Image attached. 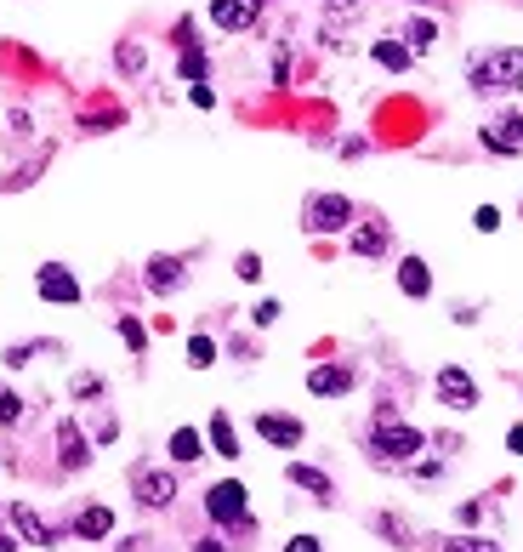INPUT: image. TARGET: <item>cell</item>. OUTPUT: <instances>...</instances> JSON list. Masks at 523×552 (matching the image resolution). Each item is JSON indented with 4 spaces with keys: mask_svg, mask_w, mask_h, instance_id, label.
<instances>
[{
    "mask_svg": "<svg viewBox=\"0 0 523 552\" xmlns=\"http://www.w3.org/2000/svg\"><path fill=\"white\" fill-rule=\"evenodd\" d=\"M256 433L273 444V450H296L302 444V422L296 416H273V410H262L256 416Z\"/></svg>",
    "mask_w": 523,
    "mask_h": 552,
    "instance_id": "cell-11",
    "label": "cell"
},
{
    "mask_svg": "<svg viewBox=\"0 0 523 552\" xmlns=\"http://www.w3.org/2000/svg\"><path fill=\"white\" fill-rule=\"evenodd\" d=\"M262 18V0H211V23L228 29V35H239V29H251Z\"/></svg>",
    "mask_w": 523,
    "mask_h": 552,
    "instance_id": "cell-9",
    "label": "cell"
},
{
    "mask_svg": "<svg viewBox=\"0 0 523 552\" xmlns=\"http://www.w3.org/2000/svg\"><path fill=\"white\" fill-rule=\"evenodd\" d=\"M387 245H393L387 222H364V228H353V251H359V256H381Z\"/></svg>",
    "mask_w": 523,
    "mask_h": 552,
    "instance_id": "cell-18",
    "label": "cell"
},
{
    "mask_svg": "<svg viewBox=\"0 0 523 552\" xmlns=\"http://www.w3.org/2000/svg\"><path fill=\"white\" fill-rule=\"evenodd\" d=\"M518 74H523V52H512V46H501V52H484V57H472L467 80H472V91L495 97V91H512V86H518Z\"/></svg>",
    "mask_w": 523,
    "mask_h": 552,
    "instance_id": "cell-1",
    "label": "cell"
},
{
    "mask_svg": "<svg viewBox=\"0 0 523 552\" xmlns=\"http://www.w3.org/2000/svg\"><path fill=\"white\" fill-rule=\"evenodd\" d=\"M177 46H182V57H177V69H182V80H188V86H194V80H205V69H211V63H205V52H199V46L188 40V23H182V29H177Z\"/></svg>",
    "mask_w": 523,
    "mask_h": 552,
    "instance_id": "cell-16",
    "label": "cell"
},
{
    "mask_svg": "<svg viewBox=\"0 0 523 552\" xmlns=\"http://www.w3.org/2000/svg\"><path fill=\"white\" fill-rule=\"evenodd\" d=\"M171 496H177L171 473H137V501L143 507H171Z\"/></svg>",
    "mask_w": 523,
    "mask_h": 552,
    "instance_id": "cell-12",
    "label": "cell"
},
{
    "mask_svg": "<svg viewBox=\"0 0 523 552\" xmlns=\"http://www.w3.org/2000/svg\"><path fill=\"white\" fill-rule=\"evenodd\" d=\"M97 393H103L97 376H74V398H97Z\"/></svg>",
    "mask_w": 523,
    "mask_h": 552,
    "instance_id": "cell-33",
    "label": "cell"
},
{
    "mask_svg": "<svg viewBox=\"0 0 523 552\" xmlns=\"http://www.w3.org/2000/svg\"><path fill=\"white\" fill-rule=\"evenodd\" d=\"M353 364H313L307 371V393L313 398H342V393H353Z\"/></svg>",
    "mask_w": 523,
    "mask_h": 552,
    "instance_id": "cell-7",
    "label": "cell"
},
{
    "mask_svg": "<svg viewBox=\"0 0 523 552\" xmlns=\"http://www.w3.org/2000/svg\"><path fill=\"white\" fill-rule=\"evenodd\" d=\"M12 524H18V535H23V541H35V547H52V524H46V518H40L35 507H23V501H18V507H12Z\"/></svg>",
    "mask_w": 523,
    "mask_h": 552,
    "instance_id": "cell-15",
    "label": "cell"
},
{
    "mask_svg": "<svg viewBox=\"0 0 523 552\" xmlns=\"http://www.w3.org/2000/svg\"><path fill=\"white\" fill-rule=\"evenodd\" d=\"M421 427H410V422H398L393 410H381L376 427H370V450L381 456V462H415V450H421Z\"/></svg>",
    "mask_w": 523,
    "mask_h": 552,
    "instance_id": "cell-2",
    "label": "cell"
},
{
    "mask_svg": "<svg viewBox=\"0 0 523 552\" xmlns=\"http://www.w3.org/2000/svg\"><path fill=\"white\" fill-rule=\"evenodd\" d=\"M120 69H126V74L143 69V46H120Z\"/></svg>",
    "mask_w": 523,
    "mask_h": 552,
    "instance_id": "cell-31",
    "label": "cell"
},
{
    "mask_svg": "<svg viewBox=\"0 0 523 552\" xmlns=\"http://www.w3.org/2000/svg\"><path fill=\"white\" fill-rule=\"evenodd\" d=\"M285 552H325V547H319L313 535H290V541H285Z\"/></svg>",
    "mask_w": 523,
    "mask_h": 552,
    "instance_id": "cell-34",
    "label": "cell"
},
{
    "mask_svg": "<svg viewBox=\"0 0 523 552\" xmlns=\"http://www.w3.org/2000/svg\"><path fill=\"white\" fill-rule=\"evenodd\" d=\"M398 290H404V297H433V268L421 263V256H404V263H398Z\"/></svg>",
    "mask_w": 523,
    "mask_h": 552,
    "instance_id": "cell-13",
    "label": "cell"
},
{
    "mask_svg": "<svg viewBox=\"0 0 523 552\" xmlns=\"http://www.w3.org/2000/svg\"><path fill=\"white\" fill-rule=\"evenodd\" d=\"M114 330H120V342H126V347H131V354H143V347H148V330H143V325H137V319H131V314H126V319H120V325H114Z\"/></svg>",
    "mask_w": 523,
    "mask_h": 552,
    "instance_id": "cell-25",
    "label": "cell"
},
{
    "mask_svg": "<svg viewBox=\"0 0 523 552\" xmlns=\"http://www.w3.org/2000/svg\"><path fill=\"white\" fill-rule=\"evenodd\" d=\"M415 6H438V0H415Z\"/></svg>",
    "mask_w": 523,
    "mask_h": 552,
    "instance_id": "cell-38",
    "label": "cell"
},
{
    "mask_svg": "<svg viewBox=\"0 0 523 552\" xmlns=\"http://www.w3.org/2000/svg\"><path fill=\"white\" fill-rule=\"evenodd\" d=\"M472 228H478V234H495V228H501V211H495V205H478V217H472Z\"/></svg>",
    "mask_w": 523,
    "mask_h": 552,
    "instance_id": "cell-30",
    "label": "cell"
},
{
    "mask_svg": "<svg viewBox=\"0 0 523 552\" xmlns=\"http://www.w3.org/2000/svg\"><path fill=\"white\" fill-rule=\"evenodd\" d=\"M518 86H523V74H518Z\"/></svg>",
    "mask_w": 523,
    "mask_h": 552,
    "instance_id": "cell-39",
    "label": "cell"
},
{
    "mask_svg": "<svg viewBox=\"0 0 523 552\" xmlns=\"http://www.w3.org/2000/svg\"><path fill=\"white\" fill-rule=\"evenodd\" d=\"M484 148L489 155H518L523 148V114H501L484 126Z\"/></svg>",
    "mask_w": 523,
    "mask_h": 552,
    "instance_id": "cell-10",
    "label": "cell"
},
{
    "mask_svg": "<svg viewBox=\"0 0 523 552\" xmlns=\"http://www.w3.org/2000/svg\"><path fill=\"white\" fill-rule=\"evenodd\" d=\"M302 228L307 234H342V228H353V199L347 194H313L302 205Z\"/></svg>",
    "mask_w": 523,
    "mask_h": 552,
    "instance_id": "cell-3",
    "label": "cell"
},
{
    "mask_svg": "<svg viewBox=\"0 0 523 552\" xmlns=\"http://www.w3.org/2000/svg\"><path fill=\"white\" fill-rule=\"evenodd\" d=\"M444 552H501L495 541H478V535H455V541H444Z\"/></svg>",
    "mask_w": 523,
    "mask_h": 552,
    "instance_id": "cell-27",
    "label": "cell"
},
{
    "mask_svg": "<svg viewBox=\"0 0 523 552\" xmlns=\"http://www.w3.org/2000/svg\"><path fill=\"white\" fill-rule=\"evenodd\" d=\"M506 450H512V456H523V427H506Z\"/></svg>",
    "mask_w": 523,
    "mask_h": 552,
    "instance_id": "cell-35",
    "label": "cell"
},
{
    "mask_svg": "<svg viewBox=\"0 0 523 552\" xmlns=\"http://www.w3.org/2000/svg\"><path fill=\"white\" fill-rule=\"evenodd\" d=\"M35 290H40L46 302H63V308H74V302H80V280H74L63 263H46V268L35 273Z\"/></svg>",
    "mask_w": 523,
    "mask_h": 552,
    "instance_id": "cell-6",
    "label": "cell"
},
{
    "mask_svg": "<svg viewBox=\"0 0 523 552\" xmlns=\"http://www.w3.org/2000/svg\"><path fill=\"white\" fill-rule=\"evenodd\" d=\"M188 97H194V109H211V103H217V91H211L205 80H194V86H188Z\"/></svg>",
    "mask_w": 523,
    "mask_h": 552,
    "instance_id": "cell-32",
    "label": "cell"
},
{
    "mask_svg": "<svg viewBox=\"0 0 523 552\" xmlns=\"http://www.w3.org/2000/svg\"><path fill=\"white\" fill-rule=\"evenodd\" d=\"M205 439H211V450H217V456H228V462H234V456H239V433H234V422H228L222 410H217V416H211Z\"/></svg>",
    "mask_w": 523,
    "mask_h": 552,
    "instance_id": "cell-19",
    "label": "cell"
},
{
    "mask_svg": "<svg viewBox=\"0 0 523 552\" xmlns=\"http://www.w3.org/2000/svg\"><path fill=\"white\" fill-rule=\"evenodd\" d=\"M285 479L296 484V489H313L319 501H330V479H325L319 467H307V462H290V467H285Z\"/></svg>",
    "mask_w": 523,
    "mask_h": 552,
    "instance_id": "cell-21",
    "label": "cell"
},
{
    "mask_svg": "<svg viewBox=\"0 0 523 552\" xmlns=\"http://www.w3.org/2000/svg\"><path fill=\"white\" fill-rule=\"evenodd\" d=\"M433 40H438V23H433V18H410V29H404V46H410V52H427Z\"/></svg>",
    "mask_w": 523,
    "mask_h": 552,
    "instance_id": "cell-23",
    "label": "cell"
},
{
    "mask_svg": "<svg viewBox=\"0 0 523 552\" xmlns=\"http://www.w3.org/2000/svg\"><path fill=\"white\" fill-rule=\"evenodd\" d=\"M205 513L217 518V524H245V518H251V496H245V484L222 479V484L205 489Z\"/></svg>",
    "mask_w": 523,
    "mask_h": 552,
    "instance_id": "cell-4",
    "label": "cell"
},
{
    "mask_svg": "<svg viewBox=\"0 0 523 552\" xmlns=\"http://www.w3.org/2000/svg\"><path fill=\"white\" fill-rule=\"evenodd\" d=\"M109 530H114L109 507H80V518H74V535H80V541H103Z\"/></svg>",
    "mask_w": 523,
    "mask_h": 552,
    "instance_id": "cell-17",
    "label": "cell"
},
{
    "mask_svg": "<svg viewBox=\"0 0 523 552\" xmlns=\"http://www.w3.org/2000/svg\"><path fill=\"white\" fill-rule=\"evenodd\" d=\"M234 273H239L245 285H256V280H262V256H256V251H239V263H234Z\"/></svg>",
    "mask_w": 523,
    "mask_h": 552,
    "instance_id": "cell-26",
    "label": "cell"
},
{
    "mask_svg": "<svg viewBox=\"0 0 523 552\" xmlns=\"http://www.w3.org/2000/svg\"><path fill=\"white\" fill-rule=\"evenodd\" d=\"M0 422H6V427H12V422H23V398L12 393V388H0Z\"/></svg>",
    "mask_w": 523,
    "mask_h": 552,
    "instance_id": "cell-28",
    "label": "cell"
},
{
    "mask_svg": "<svg viewBox=\"0 0 523 552\" xmlns=\"http://www.w3.org/2000/svg\"><path fill=\"white\" fill-rule=\"evenodd\" d=\"M143 285L154 290V297H171V290L188 285V268L177 263V256H148V268H143Z\"/></svg>",
    "mask_w": 523,
    "mask_h": 552,
    "instance_id": "cell-8",
    "label": "cell"
},
{
    "mask_svg": "<svg viewBox=\"0 0 523 552\" xmlns=\"http://www.w3.org/2000/svg\"><path fill=\"white\" fill-rule=\"evenodd\" d=\"M194 552H228V547H222V541H199Z\"/></svg>",
    "mask_w": 523,
    "mask_h": 552,
    "instance_id": "cell-36",
    "label": "cell"
},
{
    "mask_svg": "<svg viewBox=\"0 0 523 552\" xmlns=\"http://www.w3.org/2000/svg\"><path fill=\"white\" fill-rule=\"evenodd\" d=\"M370 57H376V63H381V69H387V74H404L415 52H410V46H404V40H376V46H370Z\"/></svg>",
    "mask_w": 523,
    "mask_h": 552,
    "instance_id": "cell-20",
    "label": "cell"
},
{
    "mask_svg": "<svg viewBox=\"0 0 523 552\" xmlns=\"http://www.w3.org/2000/svg\"><path fill=\"white\" fill-rule=\"evenodd\" d=\"M57 450H63V467H69V473H80V467L91 462V444H86V433H80L74 422L57 427Z\"/></svg>",
    "mask_w": 523,
    "mask_h": 552,
    "instance_id": "cell-14",
    "label": "cell"
},
{
    "mask_svg": "<svg viewBox=\"0 0 523 552\" xmlns=\"http://www.w3.org/2000/svg\"><path fill=\"white\" fill-rule=\"evenodd\" d=\"M188 364L194 371H211V364H217V342H211V336H188Z\"/></svg>",
    "mask_w": 523,
    "mask_h": 552,
    "instance_id": "cell-24",
    "label": "cell"
},
{
    "mask_svg": "<svg viewBox=\"0 0 523 552\" xmlns=\"http://www.w3.org/2000/svg\"><path fill=\"white\" fill-rule=\"evenodd\" d=\"M433 388H438V405H450V410H472V405H478V381L461 371V364H444Z\"/></svg>",
    "mask_w": 523,
    "mask_h": 552,
    "instance_id": "cell-5",
    "label": "cell"
},
{
    "mask_svg": "<svg viewBox=\"0 0 523 552\" xmlns=\"http://www.w3.org/2000/svg\"><path fill=\"white\" fill-rule=\"evenodd\" d=\"M279 314H285V308H279V302L268 297V302H256V308H251V325H262V330H268V325H273Z\"/></svg>",
    "mask_w": 523,
    "mask_h": 552,
    "instance_id": "cell-29",
    "label": "cell"
},
{
    "mask_svg": "<svg viewBox=\"0 0 523 552\" xmlns=\"http://www.w3.org/2000/svg\"><path fill=\"white\" fill-rule=\"evenodd\" d=\"M12 547H18V541H6V535H0V552H12Z\"/></svg>",
    "mask_w": 523,
    "mask_h": 552,
    "instance_id": "cell-37",
    "label": "cell"
},
{
    "mask_svg": "<svg viewBox=\"0 0 523 552\" xmlns=\"http://www.w3.org/2000/svg\"><path fill=\"white\" fill-rule=\"evenodd\" d=\"M199 456H205V439H199V427H177L171 433V462H199Z\"/></svg>",
    "mask_w": 523,
    "mask_h": 552,
    "instance_id": "cell-22",
    "label": "cell"
}]
</instances>
